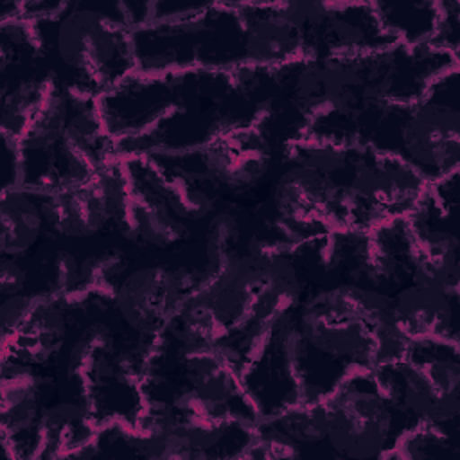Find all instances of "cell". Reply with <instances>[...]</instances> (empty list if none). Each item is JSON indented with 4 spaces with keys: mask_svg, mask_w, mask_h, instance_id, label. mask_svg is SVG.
I'll return each instance as SVG.
<instances>
[{
    "mask_svg": "<svg viewBox=\"0 0 460 460\" xmlns=\"http://www.w3.org/2000/svg\"><path fill=\"white\" fill-rule=\"evenodd\" d=\"M243 354L223 341L189 340L164 332L153 345L144 377L190 390L241 420L255 422L259 411L244 385Z\"/></svg>",
    "mask_w": 460,
    "mask_h": 460,
    "instance_id": "30bf717a",
    "label": "cell"
},
{
    "mask_svg": "<svg viewBox=\"0 0 460 460\" xmlns=\"http://www.w3.org/2000/svg\"><path fill=\"white\" fill-rule=\"evenodd\" d=\"M49 235L40 196L34 189L11 185L0 194V257L25 259Z\"/></svg>",
    "mask_w": 460,
    "mask_h": 460,
    "instance_id": "83f0119b",
    "label": "cell"
},
{
    "mask_svg": "<svg viewBox=\"0 0 460 460\" xmlns=\"http://www.w3.org/2000/svg\"><path fill=\"white\" fill-rule=\"evenodd\" d=\"M133 49L140 74L244 68V20L237 2L192 4L178 18L133 29Z\"/></svg>",
    "mask_w": 460,
    "mask_h": 460,
    "instance_id": "ba28073f",
    "label": "cell"
},
{
    "mask_svg": "<svg viewBox=\"0 0 460 460\" xmlns=\"http://www.w3.org/2000/svg\"><path fill=\"white\" fill-rule=\"evenodd\" d=\"M115 160H119L117 142L102 122L97 101H84L61 137L45 189L58 180L88 176Z\"/></svg>",
    "mask_w": 460,
    "mask_h": 460,
    "instance_id": "d4e9b609",
    "label": "cell"
},
{
    "mask_svg": "<svg viewBox=\"0 0 460 460\" xmlns=\"http://www.w3.org/2000/svg\"><path fill=\"white\" fill-rule=\"evenodd\" d=\"M253 431L270 435L296 453L298 460L327 458V413L323 399L300 401L252 422Z\"/></svg>",
    "mask_w": 460,
    "mask_h": 460,
    "instance_id": "4316f807",
    "label": "cell"
},
{
    "mask_svg": "<svg viewBox=\"0 0 460 460\" xmlns=\"http://www.w3.org/2000/svg\"><path fill=\"white\" fill-rule=\"evenodd\" d=\"M58 397L54 367L2 361L0 428L7 460H36L38 424L45 406Z\"/></svg>",
    "mask_w": 460,
    "mask_h": 460,
    "instance_id": "ffe728a7",
    "label": "cell"
},
{
    "mask_svg": "<svg viewBox=\"0 0 460 460\" xmlns=\"http://www.w3.org/2000/svg\"><path fill=\"white\" fill-rule=\"evenodd\" d=\"M259 223L286 243L350 232L341 185L329 174L280 156L255 205Z\"/></svg>",
    "mask_w": 460,
    "mask_h": 460,
    "instance_id": "7c38bea8",
    "label": "cell"
},
{
    "mask_svg": "<svg viewBox=\"0 0 460 460\" xmlns=\"http://www.w3.org/2000/svg\"><path fill=\"white\" fill-rule=\"evenodd\" d=\"M97 429L99 424L83 404L56 397L45 406L38 424L36 460L95 458Z\"/></svg>",
    "mask_w": 460,
    "mask_h": 460,
    "instance_id": "484cf974",
    "label": "cell"
},
{
    "mask_svg": "<svg viewBox=\"0 0 460 460\" xmlns=\"http://www.w3.org/2000/svg\"><path fill=\"white\" fill-rule=\"evenodd\" d=\"M120 162L131 178L164 201L178 219L198 230V235L201 226L226 205V201L207 183L164 160L156 153L124 156Z\"/></svg>",
    "mask_w": 460,
    "mask_h": 460,
    "instance_id": "44dd1931",
    "label": "cell"
},
{
    "mask_svg": "<svg viewBox=\"0 0 460 460\" xmlns=\"http://www.w3.org/2000/svg\"><path fill=\"white\" fill-rule=\"evenodd\" d=\"M288 14L304 38L305 59L343 58L399 43L381 23L374 2H286Z\"/></svg>",
    "mask_w": 460,
    "mask_h": 460,
    "instance_id": "ac0fdd59",
    "label": "cell"
},
{
    "mask_svg": "<svg viewBox=\"0 0 460 460\" xmlns=\"http://www.w3.org/2000/svg\"><path fill=\"white\" fill-rule=\"evenodd\" d=\"M374 374L417 426L460 437V343H410L401 359Z\"/></svg>",
    "mask_w": 460,
    "mask_h": 460,
    "instance_id": "8fae6325",
    "label": "cell"
},
{
    "mask_svg": "<svg viewBox=\"0 0 460 460\" xmlns=\"http://www.w3.org/2000/svg\"><path fill=\"white\" fill-rule=\"evenodd\" d=\"M261 119L230 128L192 149L155 153L207 183L226 203L244 205L266 190L282 151Z\"/></svg>",
    "mask_w": 460,
    "mask_h": 460,
    "instance_id": "4fadbf2b",
    "label": "cell"
},
{
    "mask_svg": "<svg viewBox=\"0 0 460 460\" xmlns=\"http://www.w3.org/2000/svg\"><path fill=\"white\" fill-rule=\"evenodd\" d=\"M392 458L406 460H458L460 437L447 435L435 428L419 426L408 431L397 444Z\"/></svg>",
    "mask_w": 460,
    "mask_h": 460,
    "instance_id": "f546056e",
    "label": "cell"
},
{
    "mask_svg": "<svg viewBox=\"0 0 460 460\" xmlns=\"http://www.w3.org/2000/svg\"><path fill=\"white\" fill-rule=\"evenodd\" d=\"M356 144L402 160L429 185L458 172L460 66L440 74L419 99L370 111Z\"/></svg>",
    "mask_w": 460,
    "mask_h": 460,
    "instance_id": "8992f818",
    "label": "cell"
},
{
    "mask_svg": "<svg viewBox=\"0 0 460 460\" xmlns=\"http://www.w3.org/2000/svg\"><path fill=\"white\" fill-rule=\"evenodd\" d=\"M68 338L52 363L58 397L83 404L99 426L135 424L144 410L146 354L124 334L110 309V296L68 298Z\"/></svg>",
    "mask_w": 460,
    "mask_h": 460,
    "instance_id": "277c9868",
    "label": "cell"
},
{
    "mask_svg": "<svg viewBox=\"0 0 460 460\" xmlns=\"http://www.w3.org/2000/svg\"><path fill=\"white\" fill-rule=\"evenodd\" d=\"M84 102L40 58L2 66L0 131L20 158V185L45 189L61 137Z\"/></svg>",
    "mask_w": 460,
    "mask_h": 460,
    "instance_id": "52a82bcc",
    "label": "cell"
},
{
    "mask_svg": "<svg viewBox=\"0 0 460 460\" xmlns=\"http://www.w3.org/2000/svg\"><path fill=\"white\" fill-rule=\"evenodd\" d=\"M196 286L198 277L187 264L151 259L131 264L120 277L110 296V309L128 340L147 359Z\"/></svg>",
    "mask_w": 460,
    "mask_h": 460,
    "instance_id": "9a60e30c",
    "label": "cell"
},
{
    "mask_svg": "<svg viewBox=\"0 0 460 460\" xmlns=\"http://www.w3.org/2000/svg\"><path fill=\"white\" fill-rule=\"evenodd\" d=\"M385 29L399 43H428L440 18V2H374Z\"/></svg>",
    "mask_w": 460,
    "mask_h": 460,
    "instance_id": "f1b7e54d",
    "label": "cell"
},
{
    "mask_svg": "<svg viewBox=\"0 0 460 460\" xmlns=\"http://www.w3.org/2000/svg\"><path fill=\"white\" fill-rule=\"evenodd\" d=\"M124 174L128 194L119 232L122 244L140 253H181L192 250L198 241V230L178 219L164 201L126 171Z\"/></svg>",
    "mask_w": 460,
    "mask_h": 460,
    "instance_id": "7402d4cb",
    "label": "cell"
},
{
    "mask_svg": "<svg viewBox=\"0 0 460 460\" xmlns=\"http://www.w3.org/2000/svg\"><path fill=\"white\" fill-rule=\"evenodd\" d=\"M72 322L65 298L27 291L2 298V361L52 365L65 347Z\"/></svg>",
    "mask_w": 460,
    "mask_h": 460,
    "instance_id": "d6986e66",
    "label": "cell"
},
{
    "mask_svg": "<svg viewBox=\"0 0 460 460\" xmlns=\"http://www.w3.org/2000/svg\"><path fill=\"white\" fill-rule=\"evenodd\" d=\"M34 190L52 239L95 243L119 237L128 194L120 158L88 176L58 180L49 189Z\"/></svg>",
    "mask_w": 460,
    "mask_h": 460,
    "instance_id": "5bb4252c",
    "label": "cell"
},
{
    "mask_svg": "<svg viewBox=\"0 0 460 460\" xmlns=\"http://www.w3.org/2000/svg\"><path fill=\"white\" fill-rule=\"evenodd\" d=\"M291 322L300 401L327 395L349 374L376 372L410 347L394 322L390 295L352 279L314 286Z\"/></svg>",
    "mask_w": 460,
    "mask_h": 460,
    "instance_id": "3957f363",
    "label": "cell"
},
{
    "mask_svg": "<svg viewBox=\"0 0 460 460\" xmlns=\"http://www.w3.org/2000/svg\"><path fill=\"white\" fill-rule=\"evenodd\" d=\"M429 183L402 160L358 144L343 183L350 232H370L408 217L422 201Z\"/></svg>",
    "mask_w": 460,
    "mask_h": 460,
    "instance_id": "2e32d148",
    "label": "cell"
},
{
    "mask_svg": "<svg viewBox=\"0 0 460 460\" xmlns=\"http://www.w3.org/2000/svg\"><path fill=\"white\" fill-rule=\"evenodd\" d=\"M244 20V68H275L305 59L304 38L286 2H237Z\"/></svg>",
    "mask_w": 460,
    "mask_h": 460,
    "instance_id": "cb8c5ba5",
    "label": "cell"
},
{
    "mask_svg": "<svg viewBox=\"0 0 460 460\" xmlns=\"http://www.w3.org/2000/svg\"><path fill=\"white\" fill-rule=\"evenodd\" d=\"M29 273L23 259L2 257L0 259V296L7 298L13 295L27 293Z\"/></svg>",
    "mask_w": 460,
    "mask_h": 460,
    "instance_id": "1f68e13d",
    "label": "cell"
},
{
    "mask_svg": "<svg viewBox=\"0 0 460 460\" xmlns=\"http://www.w3.org/2000/svg\"><path fill=\"white\" fill-rule=\"evenodd\" d=\"M460 171L429 185L404 219L410 235L411 280L460 295Z\"/></svg>",
    "mask_w": 460,
    "mask_h": 460,
    "instance_id": "e0dca14e",
    "label": "cell"
},
{
    "mask_svg": "<svg viewBox=\"0 0 460 460\" xmlns=\"http://www.w3.org/2000/svg\"><path fill=\"white\" fill-rule=\"evenodd\" d=\"M329 239L241 253L190 291L167 332L228 343L248 365L273 327L291 318L304 296L327 279Z\"/></svg>",
    "mask_w": 460,
    "mask_h": 460,
    "instance_id": "7a4b0ae2",
    "label": "cell"
},
{
    "mask_svg": "<svg viewBox=\"0 0 460 460\" xmlns=\"http://www.w3.org/2000/svg\"><path fill=\"white\" fill-rule=\"evenodd\" d=\"M390 309L410 343H460V295L408 280L390 293Z\"/></svg>",
    "mask_w": 460,
    "mask_h": 460,
    "instance_id": "603a6c76",
    "label": "cell"
},
{
    "mask_svg": "<svg viewBox=\"0 0 460 460\" xmlns=\"http://www.w3.org/2000/svg\"><path fill=\"white\" fill-rule=\"evenodd\" d=\"M329 460L392 458L399 440L419 428L385 392L374 372H354L322 397Z\"/></svg>",
    "mask_w": 460,
    "mask_h": 460,
    "instance_id": "9c48e42d",
    "label": "cell"
},
{
    "mask_svg": "<svg viewBox=\"0 0 460 460\" xmlns=\"http://www.w3.org/2000/svg\"><path fill=\"white\" fill-rule=\"evenodd\" d=\"M428 43L460 58V2H440V18Z\"/></svg>",
    "mask_w": 460,
    "mask_h": 460,
    "instance_id": "4dcf8cb0",
    "label": "cell"
},
{
    "mask_svg": "<svg viewBox=\"0 0 460 460\" xmlns=\"http://www.w3.org/2000/svg\"><path fill=\"white\" fill-rule=\"evenodd\" d=\"M31 27L40 61L83 101H99L138 72L126 2H59Z\"/></svg>",
    "mask_w": 460,
    "mask_h": 460,
    "instance_id": "5b68a950",
    "label": "cell"
},
{
    "mask_svg": "<svg viewBox=\"0 0 460 460\" xmlns=\"http://www.w3.org/2000/svg\"><path fill=\"white\" fill-rule=\"evenodd\" d=\"M460 58L431 43L343 58H309L275 68H237L262 108V126L279 147L296 138L356 144L363 120L385 104L411 102Z\"/></svg>",
    "mask_w": 460,
    "mask_h": 460,
    "instance_id": "6da1fadb",
    "label": "cell"
}]
</instances>
